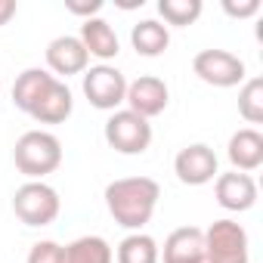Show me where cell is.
I'll list each match as a JSON object with an SVG mask.
<instances>
[{"label": "cell", "instance_id": "cell-20", "mask_svg": "<svg viewBox=\"0 0 263 263\" xmlns=\"http://www.w3.org/2000/svg\"><path fill=\"white\" fill-rule=\"evenodd\" d=\"M204 4L201 0H158V13L167 25L174 28H186V25H195L198 16H201Z\"/></svg>", "mask_w": 263, "mask_h": 263}, {"label": "cell", "instance_id": "cell-7", "mask_svg": "<svg viewBox=\"0 0 263 263\" xmlns=\"http://www.w3.org/2000/svg\"><path fill=\"white\" fill-rule=\"evenodd\" d=\"M84 96L93 108L99 111H118L127 96V78L115 65H93L84 71Z\"/></svg>", "mask_w": 263, "mask_h": 263}, {"label": "cell", "instance_id": "cell-17", "mask_svg": "<svg viewBox=\"0 0 263 263\" xmlns=\"http://www.w3.org/2000/svg\"><path fill=\"white\" fill-rule=\"evenodd\" d=\"M62 263H115V251L102 235H81L62 245Z\"/></svg>", "mask_w": 263, "mask_h": 263}, {"label": "cell", "instance_id": "cell-15", "mask_svg": "<svg viewBox=\"0 0 263 263\" xmlns=\"http://www.w3.org/2000/svg\"><path fill=\"white\" fill-rule=\"evenodd\" d=\"M78 41L84 44V50H87V56H93V59H99L102 65H108L118 53H121V44H118V34H115V28L105 22V19H87V22H81V34H78Z\"/></svg>", "mask_w": 263, "mask_h": 263}, {"label": "cell", "instance_id": "cell-16", "mask_svg": "<svg viewBox=\"0 0 263 263\" xmlns=\"http://www.w3.org/2000/svg\"><path fill=\"white\" fill-rule=\"evenodd\" d=\"M53 81H56V78H53L47 68H25V71L16 78V84H13V105L28 115V111L34 108V102L44 96V90H47Z\"/></svg>", "mask_w": 263, "mask_h": 263}, {"label": "cell", "instance_id": "cell-25", "mask_svg": "<svg viewBox=\"0 0 263 263\" xmlns=\"http://www.w3.org/2000/svg\"><path fill=\"white\" fill-rule=\"evenodd\" d=\"M16 16V0H0V28Z\"/></svg>", "mask_w": 263, "mask_h": 263}, {"label": "cell", "instance_id": "cell-21", "mask_svg": "<svg viewBox=\"0 0 263 263\" xmlns=\"http://www.w3.org/2000/svg\"><path fill=\"white\" fill-rule=\"evenodd\" d=\"M238 115L248 124L263 121V78H248L238 90Z\"/></svg>", "mask_w": 263, "mask_h": 263}, {"label": "cell", "instance_id": "cell-2", "mask_svg": "<svg viewBox=\"0 0 263 263\" xmlns=\"http://www.w3.org/2000/svg\"><path fill=\"white\" fill-rule=\"evenodd\" d=\"M13 161L19 167V174H25L28 180H44L47 174L59 171L62 164V143L50 130H28L16 140L13 149Z\"/></svg>", "mask_w": 263, "mask_h": 263}, {"label": "cell", "instance_id": "cell-8", "mask_svg": "<svg viewBox=\"0 0 263 263\" xmlns=\"http://www.w3.org/2000/svg\"><path fill=\"white\" fill-rule=\"evenodd\" d=\"M174 174H177V180H180L183 186H204V183L217 180L220 161H217V155H214L211 146L192 143V146H186V149L177 152V158H174Z\"/></svg>", "mask_w": 263, "mask_h": 263}, {"label": "cell", "instance_id": "cell-6", "mask_svg": "<svg viewBox=\"0 0 263 263\" xmlns=\"http://www.w3.org/2000/svg\"><path fill=\"white\" fill-rule=\"evenodd\" d=\"M192 71L198 81H204L208 87H220V90H229V87H238L248 81V68L245 62L229 53V50H201L195 53L192 59Z\"/></svg>", "mask_w": 263, "mask_h": 263}, {"label": "cell", "instance_id": "cell-26", "mask_svg": "<svg viewBox=\"0 0 263 263\" xmlns=\"http://www.w3.org/2000/svg\"><path fill=\"white\" fill-rule=\"evenodd\" d=\"M118 7L121 10H137V7H143V0H118Z\"/></svg>", "mask_w": 263, "mask_h": 263}, {"label": "cell", "instance_id": "cell-1", "mask_svg": "<svg viewBox=\"0 0 263 263\" xmlns=\"http://www.w3.org/2000/svg\"><path fill=\"white\" fill-rule=\"evenodd\" d=\"M161 198V186L152 177H121L105 186V208L111 220L130 232H143Z\"/></svg>", "mask_w": 263, "mask_h": 263}, {"label": "cell", "instance_id": "cell-13", "mask_svg": "<svg viewBox=\"0 0 263 263\" xmlns=\"http://www.w3.org/2000/svg\"><path fill=\"white\" fill-rule=\"evenodd\" d=\"M226 158L238 174H251L263 164V134L254 127H241L229 137Z\"/></svg>", "mask_w": 263, "mask_h": 263}, {"label": "cell", "instance_id": "cell-11", "mask_svg": "<svg viewBox=\"0 0 263 263\" xmlns=\"http://www.w3.org/2000/svg\"><path fill=\"white\" fill-rule=\"evenodd\" d=\"M214 195H217V204L223 211H232V214H241V211H251L257 204V183L251 174H238V171H229V174H217L214 180Z\"/></svg>", "mask_w": 263, "mask_h": 263}, {"label": "cell", "instance_id": "cell-22", "mask_svg": "<svg viewBox=\"0 0 263 263\" xmlns=\"http://www.w3.org/2000/svg\"><path fill=\"white\" fill-rule=\"evenodd\" d=\"M25 263H62V245L59 241H34Z\"/></svg>", "mask_w": 263, "mask_h": 263}, {"label": "cell", "instance_id": "cell-9", "mask_svg": "<svg viewBox=\"0 0 263 263\" xmlns=\"http://www.w3.org/2000/svg\"><path fill=\"white\" fill-rule=\"evenodd\" d=\"M171 102V90L158 74H140L137 81H127V96L124 105L130 111H137L140 118H158Z\"/></svg>", "mask_w": 263, "mask_h": 263}, {"label": "cell", "instance_id": "cell-19", "mask_svg": "<svg viewBox=\"0 0 263 263\" xmlns=\"http://www.w3.org/2000/svg\"><path fill=\"white\" fill-rule=\"evenodd\" d=\"M115 260L118 263H158V241L146 232H130L121 238Z\"/></svg>", "mask_w": 263, "mask_h": 263}, {"label": "cell", "instance_id": "cell-5", "mask_svg": "<svg viewBox=\"0 0 263 263\" xmlns=\"http://www.w3.org/2000/svg\"><path fill=\"white\" fill-rule=\"evenodd\" d=\"M204 263H251L245 226L235 220H214L204 229Z\"/></svg>", "mask_w": 263, "mask_h": 263}, {"label": "cell", "instance_id": "cell-12", "mask_svg": "<svg viewBox=\"0 0 263 263\" xmlns=\"http://www.w3.org/2000/svg\"><path fill=\"white\" fill-rule=\"evenodd\" d=\"M158 263H204V229L180 226L158 248Z\"/></svg>", "mask_w": 263, "mask_h": 263}, {"label": "cell", "instance_id": "cell-23", "mask_svg": "<svg viewBox=\"0 0 263 263\" xmlns=\"http://www.w3.org/2000/svg\"><path fill=\"white\" fill-rule=\"evenodd\" d=\"M223 13L229 19H251L260 13V0H241V4H235V0H223Z\"/></svg>", "mask_w": 263, "mask_h": 263}, {"label": "cell", "instance_id": "cell-4", "mask_svg": "<svg viewBox=\"0 0 263 263\" xmlns=\"http://www.w3.org/2000/svg\"><path fill=\"white\" fill-rule=\"evenodd\" d=\"M62 211L59 192L44 180H28L13 195V214L25 226H50Z\"/></svg>", "mask_w": 263, "mask_h": 263}, {"label": "cell", "instance_id": "cell-14", "mask_svg": "<svg viewBox=\"0 0 263 263\" xmlns=\"http://www.w3.org/2000/svg\"><path fill=\"white\" fill-rule=\"evenodd\" d=\"M71 111H74V96H71L68 84L56 78V81L44 90V96L34 102V108H31L28 115H31L37 124H62V121L71 118Z\"/></svg>", "mask_w": 263, "mask_h": 263}, {"label": "cell", "instance_id": "cell-10", "mask_svg": "<svg viewBox=\"0 0 263 263\" xmlns=\"http://www.w3.org/2000/svg\"><path fill=\"white\" fill-rule=\"evenodd\" d=\"M87 68H90V56L74 34H62V37H53L47 44V71L53 78L84 74Z\"/></svg>", "mask_w": 263, "mask_h": 263}, {"label": "cell", "instance_id": "cell-3", "mask_svg": "<svg viewBox=\"0 0 263 263\" xmlns=\"http://www.w3.org/2000/svg\"><path fill=\"white\" fill-rule=\"evenodd\" d=\"M102 137L118 155H143L152 146V124L130 108H118L108 115Z\"/></svg>", "mask_w": 263, "mask_h": 263}, {"label": "cell", "instance_id": "cell-27", "mask_svg": "<svg viewBox=\"0 0 263 263\" xmlns=\"http://www.w3.org/2000/svg\"><path fill=\"white\" fill-rule=\"evenodd\" d=\"M0 90H4V78H0Z\"/></svg>", "mask_w": 263, "mask_h": 263}, {"label": "cell", "instance_id": "cell-24", "mask_svg": "<svg viewBox=\"0 0 263 263\" xmlns=\"http://www.w3.org/2000/svg\"><path fill=\"white\" fill-rule=\"evenodd\" d=\"M102 7H105L102 0H65V10H68L71 16H81L84 22H87V19H96Z\"/></svg>", "mask_w": 263, "mask_h": 263}, {"label": "cell", "instance_id": "cell-18", "mask_svg": "<svg viewBox=\"0 0 263 263\" xmlns=\"http://www.w3.org/2000/svg\"><path fill=\"white\" fill-rule=\"evenodd\" d=\"M130 44H134V50L140 56L155 59V56H161L171 47V31L158 19H143V22L134 25V31H130Z\"/></svg>", "mask_w": 263, "mask_h": 263}]
</instances>
